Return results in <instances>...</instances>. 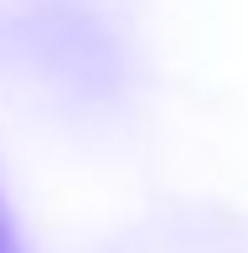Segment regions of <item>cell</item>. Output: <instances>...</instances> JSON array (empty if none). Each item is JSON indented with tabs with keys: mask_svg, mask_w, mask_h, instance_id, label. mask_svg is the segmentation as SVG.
I'll use <instances>...</instances> for the list:
<instances>
[{
	"mask_svg": "<svg viewBox=\"0 0 248 253\" xmlns=\"http://www.w3.org/2000/svg\"><path fill=\"white\" fill-rule=\"evenodd\" d=\"M0 253H16V233H10V212L0 202Z\"/></svg>",
	"mask_w": 248,
	"mask_h": 253,
	"instance_id": "obj_1",
	"label": "cell"
}]
</instances>
